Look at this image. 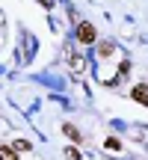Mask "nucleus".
I'll return each mask as SVG.
<instances>
[{"instance_id": "obj_1", "label": "nucleus", "mask_w": 148, "mask_h": 160, "mask_svg": "<svg viewBox=\"0 0 148 160\" xmlns=\"http://www.w3.org/2000/svg\"><path fill=\"white\" fill-rule=\"evenodd\" d=\"M77 39L83 42V45H92V42L98 39V33H95V27H92L89 21H80L77 24Z\"/></svg>"}, {"instance_id": "obj_2", "label": "nucleus", "mask_w": 148, "mask_h": 160, "mask_svg": "<svg viewBox=\"0 0 148 160\" xmlns=\"http://www.w3.org/2000/svg\"><path fill=\"white\" fill-rule=\"evenodd\" d=\"M131 95H133V101H139V104H145V107H148V86H133Z\"/></svg>"}, {"instance_id": "obj_3", "label": "nucleus", "mask_w": 148, "mask_h": 160, "mask_svg": "<svg viewBox=\"0 0 148 160\" xmlns=\"http://www.w3.org/2000/svg\"><path fill=\"white\" fill-rule=\"evenodd\" d=\"M62 133H65V137L71 139V142H83V133H80V131H77L74 125H62Z\"/></svg>"}, {"instance_id": "obj_4", "label": "nucleus", "mask_w": 148, "mask_h": 160, "mask_svg": "<svg viewBox=\"0 0 148 160\" xmlns=\"http://www.w3.org/2000/svg\"><path fill=\"white\" fill-rule=\"evenodd\" d=\"M0 160H21V157H18L15 148H9V145H0Z\"/></svg>"}, {"instance_id": "obj_5", "label": "nucleus", "mask_w": 148, "mask_h": 160, "mask_svg": "<svg viewBox=\"0 0 148 160\" xmlns=\"http://www.w3.org/2000/svg\"><path fill=\"white\" fill-rule=\"evenodd\" d=\"M83 62H86L83 57H74L71 59V71H74V74H83Z\"/></svg>"}, {"instance_id": "obj_6", "label": "nucleus", "mask_w": 148, "mask_h": 160, "mask_svg": "<svg viewBox=\"0 0 148 160\" xmlns=\"http://www.w3.org/2000/svg\"><path fill=\"white\" fill-rule=\"evenodd\" d=\"M104 145H107L110 151H121V142H119L116 137H107V139H104Z\"/></svg>"}, {"instance_id": "obj_7", "label": "nucleus", "mask_w": 148, "mask_h": 160, "mask_svg": "<svg viewBox=\"0 0 148 160\" xmlns=\"http://www.w3.org/2000/svg\"><path fill=\"white\" fill-rule=\"evenodd\" d=\"M12 148H15V151H30V142H27V139H15Z\"/></svg>"}, {"instance_id": "obj_8", "label": "nucleus", "mask_w": 148, "mask_h": 160, "mask_svg": "<svg viewBox=\"0 0 148 160\" xmlns=\"http://www.w3.org/2000/svg\"><path fill=\"white\" fill-rule=\"evenodd\" d=\"M65 157H68V160H83V157H80V151H77V148H65Z\"/></svg>"}, {"instance_id": "obj_9", "label": "nucleus", "mask_w": 148, "mask_h": 160, "mask_svg": "<svg viewBox=\"0 0 148 160\" xmlns=\"http://www.w3.org/2000/svg\"><path fill=\"white\" fill-rule=\"evenodd\" d=\"M39 3H42V6H47V9H51V6L57 3V0H39Z\"/></svg>"}]
</instances>
